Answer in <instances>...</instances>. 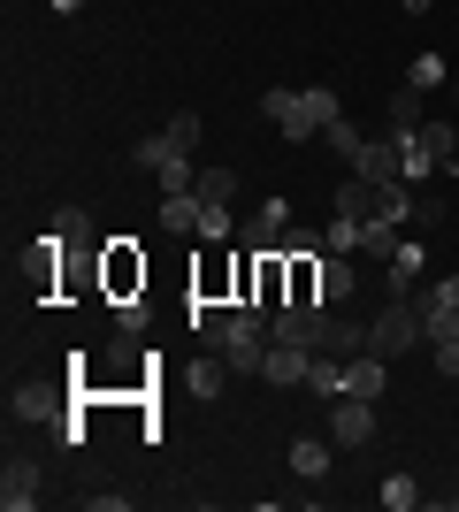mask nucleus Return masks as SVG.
<instances>
[{
  "label": "nucleus",
  "mask_w": 459,
  "mask_h": 512,
  "mask_svg": "<svg viewBox=\"0 0 459 512\" xmlns=\"http://www.w3.org/2000/svg\"><path fill=\"white\" fill-rule=\"evenodd\" d=\"M459 161V123H421L414 138H406V184H429L437 169H452Z\"/></svg>",
  "instance_id": "nucleus-1"
},
{
  "label": "nucleus",
  "mask_w": 459,
  "mask_h": 512,
  "mask_svg": "<svg viewBox=\"0 0 459 512\" xmlns=\"http://www.w3.org/2000/svg\"><path fill=\"white\" fill-rule=\"evenodd\" d=\"M421 337H429V329H421V299H383V314L368 321V344L383 352V360H398V352H414Z\"/></svg>",
  "instance_id": "nucleus-2"
},
{
  "label": "nucleus",
  "mask_w": 459,
  "mask_h": 512,
  "mask_svg": "<svg viewBox=\"0 0 459 512\" xmlns=\"http://www.w3.org/2000/svg\"><path fill=\"white\" fill-rule=\"evenodd\" d=\"M261 115L284 130L291 146H306V138L322 130V123H314V107H306V92H291V85H268V92H261Z\"/></svg>",
  "instance_id": "nucleus-3"
},
{
  "label": "nucleus",
  "mask_w": 459,
  "mask_h": 512,
  "mask_svg": "<svg viewBox=\"0 0 459 512\" xmlns=\"http://www.w3.org/2000/svg\"><path fill=\"white\" fill-rule=\"evenodd\" d=\"M276 344H306V352H322V344H329L322 299H291V306H276Z\"/></svg>",
  "instance_id": "nucleus-4"
},
{
  "label": "nucleus",
  "mask_w": 459,
  "mask_h": 512,
  "mask_svg": "<svg viewBox=\"0 0 459 512\" xmlns=\"http://www.w3.org/2000/svg\"><path fill=\"white\" fill-rule=\"evenodd\" d=\"M352 176H368V184H406V138H368L360 146V161H352Z\"/></svg>",
  "instance_id": "nucleus-5"
},
{
  "label": "nucleus",
  "mask_w": 459,
  "mask_h": 512,
  "mask_svg": "<svg viewBox=\"0 0 459 512\" xmlns=\"http://www.w3.org/2000/svg\"><path fill=\"white\" fill-rule=\"evenodd\" d=\"M375 436V406L368 398H337V406H329V444L337 451H360Z\"/></svg>",
  "instance_id": "nucleus-6"
},
{
  "label": "nucleus",
  "mask_w": 459,
  "mask_h": 512,
  "mask_svg": "<svg viewBox=\"0 0 459 512\" xmlns=\"http://www.w3.org/2000/svg\"><path fill=\"white\" fill-rule=\"evenodd\" d=\"M0 505L8 512L39 505V459H31V451H8V467H0Z\"/></svg>",
  "instance_id": "nucleus-7"
},
{
  "label": "nucleus",
  "mask_w": 459,
  "mask_h": 512,
  "mask_svg": "<svg viewBox=\"0 0 459 512\" xmlns=\"http://www.w3.org/2000/svg\"><path fill=\"white\" fill-rule=\"evenodd\" d=\"M429 283H421V245H406L398 237V253L383 260V299H421Z\"/></svg>",
  "instance_id": "nucleus-8"
},
{
  "label": "nucleus",
  "mask_w": 459,
  "mask_h": 512,
  "mask_svg": "<svg viewBox=\"0 0 459 512\" xmlns=\"http://www.w3.org/2000/svg\"><path fill=\"white\" fill-rule=\"evenodd\" d=\"M291 230V199H261V214L245 222V253H276Z\"/></svg>",
  "instance_id": "nucleus-9"
},
{
  "label": "nucleus",
  "mask_w": 459,
  "mask_h": 512,
  "mask_svg": "<svg viewBox=\"0 0 459 512\" xmlns=\"http://www.w3.org/2000/svg\"><path fill=\"white\" fill-rule=\"evenodd\" d=\"M383 383H391L383 352H352V360H345V398H368V406H383Z\"/></svg>",
  "instance_id": "nucleus-10"
},
{
  "label": "nucleus",
  "mask_w": 459,
  "mask_h": 512,
  "mask_svg": "<svg viewBox=\"0 0 459 512\" xmlns=\"http://www.w3.org/2000/svg\"><path fill=\"white\" fill-rule=\"evenodd\" d=\"M306 375H314V352H306V344H276V337H268L261 383H306Z\"/></svg>",
  "instance_id": "nucleus-11"
},
{
  "label": "nucleus",
  "mask_w": 459,
  "mask_h": 512,
  "mask_svg": "<svg viewBox=\"0 0 459 512\" xmlns=\"http://www.w3.org/2000/svg\"><path fill=\"white\" fill-rule=\"evenodd\" d=\"M46 245H100V237H92V214L85 207H54L46 214Z\"/></svg>",
  "instance_id": "nucleus-12"
},
{
  "label": "nucleus",
  "mask_w": 459,
  "mask_h": 512,
  "mask_svg": "<svg viewBox=\"0 0 459 512\" xmlns=\"http://www.w3.org/2000/svg\"><path fill=\"white\" fill-rule=\"evenodd\" d=\"M314 291H322V299H352V253H322L314 260Z\"/></svg>",
  "instance_id": "nucleus-13"
},
{
  "label": "nucleus",
  "mask_w": 459,
  "mask_h": 512,
  "mask_svg": "<svg viewBox=\"0 0 459 512\" xmlns=\"http://www.w3.org/2000/svg\"><path fill=\"white\" fill-rule=\"evenodd\" d=\"M199 207H207L199 192H169V199H161V230H169V237H192L199 230Z\"/></svg>",
  "instance_id": "nucleus-14"
},
{
  "label": "nucleus",
  "mask_w": 459,
  "mask_h": 512,
  "mask_svg": "<svg viewBox=\"0 0 459 512\" xmlns=\"http://www.w3.org/2000/svg\"><path fill=\"white\" fill-rule=\"evenodd\" d=\"M306 390H314L322 406H337V398H345V360H322V352H314V375H306Z\"/></svg>",
  "instance_id": "nucleus-15"
},
{
  "label": "nucleus",
  "mask_w": 459,
  "mask_h": 512,
  "mask_svg": "<svg viewBox=\"0 0 459 512\" xmlns=\"http://www.w3.org/2000/svg\"><path fill=\"white\" fill-rule=\"evenodd\" d=\"M16 413H23V421H54V413H62V390H54V383L16 390Z\"/></svg>",
  "instance_id": "nucleus-16"
},
{
  "label": "nucleus",
  "mask_w": 459,
  "mask_h": 512,
  "mask_svg": "<svg viewBox=\"0 0 459 512\" xmlns=\"http://www.w3.org/2000/svg\"><path fill=\"white\" fill-rule=\"evenodd\" d=\"M414 130H421V92L398 85V92H391V138H414Z\"/></svg>",
  "instance_id": "nucleus-17"
},
{
  "label": "nucleus",
  "mask_w": 459,
  "mask_h": 512,
  "mask_svg": "<svg viewBox=\"0 0 459 512\" xmlns=\"http://www.w3.org/2000/svg\"><path fill=\"white\" fill-rule=\"evenodd\" d=\"M192 192L207 199V207H230V199H238V169H199Z\"/></svg>",
  "instance_id": "nucleus-18"
},
{
  "label": "nucleus",
  "mask_w": 459,
  "mask_h": 512,
  "mask_svg": "<svg viewBox=\"0 0 459 512\" xmlns=\"http://www.w3.org/2000/svg\"><path fill=\"white\" fill-rule=\"evenodd\" d=\"M337 214H352V222H368V214H375V184H368V176L337 184Z\"/></svg>",
  "instance_id": "nucleus-19"
},
{
  "label": "nucleus",
  "mask_w": 459,
  "mask_h": 512,
  "mask_svg": "<svg viewBox=\"0 0 459 512\" xmlns=\"http://www.w3.org/2000/svg\"><path fill=\"white\" fill-rule=\"evenodd\" d=\"M184 383H192V398H222V383H230V360L215 352V360H199L192 375H184Z\"/></svg>",
  "instance_id": "nucleus-20"
},
{
  "label": "nucleus",
  "mask_w": 459,
  "mask_h": 512,
  "mask_svg": "<svg viewBox=\"0 0 459 512\" xmlns=\"http://www.w3.org/2000/svg\"><path fill=\"white\" fill-rule=\"evenodd\" d=\"M291 474H306V482L329 474V444H322V436H299V444H291Z\"/></svg>",
  "instance_id": "nucleus-21"
},
{
  "label": "nucleus",
  "mask_w": 459,
  "mask_h": 512,
  "mask_svg": "<svg viewBox=\"0 0 459 512\" xmlns=\"http://www.w3.org/2000/svg\"><path fill=\"white\" fill-rule=\"evenodd\" d=\"M421 329H429V344L459 337V306H444V299H421Z\"/></svg>",
  "instance_id": "nucleus-22"
},
{
  "label": "nucleus",
  "mask_w": 459,
  "mask_h": 512,
  "mask_svg": "<svg viewBox=\"0 0 459 512\" xmlns=\"http://www.w3.org/2000/svg\"><path fill=\"white\" fill-rule=\"evenodd\" d=\"M322 253H360V222H352V214H329V230H322Z\"/></svg>",
  "instance_id": "nucleus-23"
},
{
  "label": "nucleus",
  "mask_w": 459,
  "mask_h": 512,
  "mask_svg": "<svg viewBox=\"0 0 459 512\" xmlns=\"http://www.w3.org/2000/svg\"><path fill=\"white\" fill-rule=\"evenodd\" d=\"M383 505H391V512H414L421 505V482H414V474H391V482H383Z\"/></svg>",
  "instance_id": "nucleus-24"
},
{
  "label": "nucleus",
  "mask_w": 459,
  "mask_h": 512,
  "mask_svg": "<svg viewBox=\"0 0 459 512\" xmlns=\"http://www.w3.org/2000/svg\"><path fill=\"white\" fill-rule=\"evenodd\" d=\"M329 352H375L360 321H329Z\"/></svg>",
  "instance_id": "nucleus-25"
},
{
  "label": "nucleus",
  "mask_w": 459,
  "mask_h": 512,
  "mask_svg": "<svg viewBox=\"0 0 459 512\" xmlns=\"http://www.w3.org/2000/svg\"><path fill=\"white\" fill-rule=\"evenodd\" d=\"M406 85H414V92L444 85V54H414V69H406Z\"/></svg>",
  "instance_id": "nucleus-26"
},
{
  "label": "nucleus",
  "mask_w": 459,
  "mask_h": 512,
  "mask_svg": "<svg viewBox=\"0 0 459 512\" xmlns=\"http://www.w3.org/2000/svg\"><path fill=\"white\" fill-rule=\"evenodd\" d=\"M199 130H207L199 115H169V130H161V138H169L176 153H192V146H199Z\"/></svg>",
  "instance_id": "nucleus-27"
},
{
  "label": "nucleus",
  "mask_w": 459,
  "mask_h": 512,
  "mask_svg": "<svg viewBox=\"0 0 459 512\" xmlns=\"http://www.w3.org/2000/svg\"><path fill=\"white\" fill-rule=\"evenodd\" d=\"M322 138H329V146H337V153H345V161H360V146H368V138H360V130H352L345 115H337V123H329Z\"/></svg>",
  "instance_id": "nucleus-28"
},
{
  "label": "nucleus",
  "mask_w": 459,
  "mask_h": 512,
  "mask_svg": "<svg viewBox=\"0 0 459 512\" xmlns=\"http://www.w3.org/2000/svg\"><path fill=\"white\" fill-rule=\"evenodd\" d=\"M230 230H238V222H230V207H199V237H207V245H222Z\"/></svg>",
  "instance_id": "nucleus-29"
},
{
  "label": "nucleus",
  "mask_w": 459,
  "mask_h": 512,
  "mask_svg": "<svg viewBox=\"0 0 459 512\" xmlns=\"http://www.w3.org/2000/svg\"><path fill=\"white\" fill-rule=\"evenodd\" d=\"M306 107H314V123H337V115H345V107H337V92H329V85H314V92H306Z\"/></svg>",
  "instance_id": "nucleus-30"
},
{
  "label": "nucleus",
  "mask_w": 459,
  "mask_h": 512,
  "mask_svg": "<svg viewBox=\"0 0 459 512\" xmlns=\"http://www.w3.org/2000/svg\"><path fill=\"white\" fill-rule=\"evenodd\" d=\"M421 299H444V306H459V276H444V283H429Z\"/></svg>",
  "instance_id": "nucleus-31"
},
{
  "label": "nucleus",
  "mask_w": 459,
  "mask_h": 512,
  "mask_svg": "<svg viewBox=\"0 0 459 512\" xmlns=\"http://www.w3.org/2000/svg\"><path fill=\"white\" fill-rule=\"evenodd\" d=\"M437 367H444V375H459V337H444V344H437Z\"/></svg>",
  "instance_id": "nucleus-32"
},
{
  "label": "nucleus",
  "mask_w": 459,
  "mask_h": 512,
  "mask_svg": "<svg viewBox=\"0 0 459 512\" xmlns=\"http://www.w3.org/2000/svg\"><path fill=\"white\" fill-rule=\"evenodd\" d=\"M398 8H406V16H429V8H437V0H398Z\"/></svg>",
  "instance_id": "nucleus-33"
},
{
  "label": "nucleus",
  "mask_w": 459,
  "mask_h": 512,
  "mask_svg": "<svg viewBox=\"0 0 459 512\" xmlns=\"http://www.w3.org/2000/svg\"><path fill=\"white\" fill-rule=\"evenodd\" d=\"M46 8H62V16H77V8H85V0H46Z\"/></svg>",
  "instance_id": "nucleus-34"
}]
</instances>
